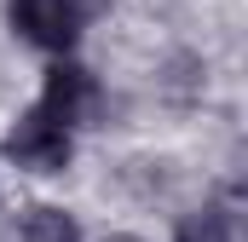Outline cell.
I'll return each mask as SVG.
<instances>
[{
  "label": "cell",
  "mask_w": 248,
  "mask_h": 242,
  "mask_svg": "<svg viewBox=\"0 0 248 242\" xmlns=\"http://www.w3.org/2000/svg\"><path fill=\"white\" fill-rule=\"evenodd\" d=\"M69 127L58 116H46L41 104L29 110V116L12 121V133H6V156L17 162V167H29V173H63L69 167Z\"/></svg>",
  "instance_id": "6da1fadb"
},
{
  "label": "cell",
  "mask_w": 248,
  "mask_h": 242,
  "mask_svg": "<svg viewBox=\"0 0 248 242\" xmlns=\"http://www.w3.org/2000/svg\"><path fill=\"white\" fill-rule=\"evenodd\" d=\"M12 29L46 52H69L81 35V0H6Z\"/></svg>",
  "instance_id": "7a4b0ae2"
},
{
  "label": "cell",
  "mask_w": 248,
  "mask_h": 242,
  "mask_svg": "<svg viewBox=\"0 0 248 242\" xmlns=\"http://www.w3.org/2000/svg\"><path fill=\"white\" fill-rule=\"evenodd\" d=\"M41 110H46V116H58L63 127L93 121V110H98V87H93V75H87L81 63H52V69H46Z\"/></svg>",
  "instance_id": "3957f363"
},
{
  "label": "cell",
  "mask_w": 248,
  "mask_h": 242,
  "mask_svg": "<svg viewBox=\"0 0 248 242\" xmlns=\"http://www.w3.org/2000/svg\"><path fill=\"white\" fill-rule=\"evenodd\" d=\"M173 242H231V213H225L219 202H202L196 213H185V219H179Z\"/></svg>",
  "instance_id": "277c9868"
},
{
  "label": "cell",
  "mask_w": 248,
  "mask_h": 242,
  "mask_svg": "<svg viewBox=\"0 0 248 242\" xmlns=\"http://www.w3.org/2000/svg\"><path fill=\"white\" fill-rule=\"evenodd\" d=\"M23 242H81V225H75L63 208H29Z\"/></svg>",
  "instance_id": "5b68a950"
},
{
  "label": "cell",
  "mask_w": 248,
  "mask_h": 242,
  "mask_svg": "<svg viewBox=\"0 0 248 242\" xmlns=\"http://www.w3.org/2000/svg\"><path fill=\"white\" fill-rule=\"evenodd\" d=\"M110 242H139V237H110Z\"/></svg>",
  "instance_id": "8992f818"
}]
</instances>
